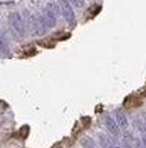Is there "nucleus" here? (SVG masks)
<instances>
[{"label":"nucleus","instance_id":"1","mask_svg":"<svg viewBox=\"0 0 146 148\" xmlns=\"http://www.w3.org/2000/svg\"><path fill=\"white\" fill-rule=\"evenodd\" d=\"M25 14V21L26 24H28V28H29V31L32 33L33 36H41V35H44L45 33V29H47V26L44 25V22H43V19H41V15H33V14L28 13V11H24Z\"/></svg>","mask_w":146,"mask_h":148},{"label":"nucleus","instance_id":"2","mask_svg":"<svg viewBox=\"0 0 146 148\" xmlns=\"http://www.w3.org/2000/svg\"><path fill=\"white\" fill-rule=\"evenodd\" d=\"M8 22H10V25L13 28V31L17 33L18 36H24V35H25V31H26L25 21H24L22 15H21L18 11L10 13V15H8Z\"/></svg>","mask_w":146,"mask_h":148},{"label":"nucleus","instance_id":"3","mask_svg":"<svg viewBox=\"0 0 146 148\" xmlns=\"http://www.w3.org/2000/svg\"><path fill=\"white\" fill-rule=\"evenodd\" d=\"M59 6H61V11H62V15H64L65 21L68 22V25L75 26L76 25V15H75V11H73V6L70 4L69 0H58Z\"/></svg>","mask_w":146,"mask_h":148},{"label":"nucleus","instance_id":"4","mask_svg":"<svg viewBox=\"0 0 146 148\" xmlns=\"http://www.w3.org/2000/svg\"><path fill=\"white\" fill-rule=\"evenodd\" d=\"M105 126L110 134L113 137H119L120 136V126L117 125L116 119H113L110 115H106L105 116Z\"/></svg>","mask_w":146,"mask_h":148},{"label":"nucleus","instance_id":"5","mask_svg":"<svg viewBox=\"0 0 146 148\" xmlns=\"http://www.w3.org/2000/svg\"><path fill=\"white\" fill-rule=\"evenodd\" d=\"M41 19H43V22H44V25L47 28H54V26L57 25V17L51 13L47 7H44V10H43Z\"/></svg>","mask_w":146,"mask_h":148},{"label":"nucleus","instance_id":"6","mask_svg":"<svg viewBox=\"0 0 146 148\" xmlns=\"http://www.w3.org/2000/svg\"><path fill=\"white\" fill-rule=\"evenodd\" d=\"M114 119H116L117 125L120 126V129L126 130L128 127V119H127V116L123 114V111H120V110L114 111Z\"/></svg>","mask_w":146,"mask_h":148},{"label":"nucleus","instance_id":"7","mask_svg":"<svg viewBox=\"0 0 146 148\" xmlns=\"http://www.w3.org/2000/svg\"><path fill=\"white\" fill-rule=\"evenodd\" d=\"M7 53H8V39L4 32H0V54L4 56Z\"/></svg>","mask_w":146,"mask_h":148},{"label":"nucleus","instance_id":"8","mask_svg":"<svg viewBox=\"0 0 146 148\" xmlns=\"http://www.w3.org/2000/svg\"><path fill=\"white\" fill-rule=\"evenodd\" d=\"M45 7H47L51 13L55 15V17H59V15L62 14V11H61V6H59V3H58V1H48Z\"/></svg>","mask_w":146,"mask_h":148},{"label":"nucleus","instance_id":"9","mask_svg":"<svg viewBox=\"0 0 146 148\" xmlns=\"http://www.w3.org/2000/svg\"><path fill=\"white\" fill-rule=\"evenodd\" d=\"M81 147L83 148H98L95 141L91 137H83L81 138Z\"/></svg>","mask_w":146,"mask_h":148},{"label":"nucleus","instance_id":"10","mask_svg":"<svg viewBox=\"0 0 146 148\" xmlns=\"http://www.w3.org/2000/svg\"><path fill=\"white\" fill-rule=\"evenodd\" d=\"M70 4L75 7H79V8H81V7H84V3H86V0H69Z\"/></svg>","mask_w":146,"mask_h":148},{"label":"nucleus","instance_id":"11","mask_svg":"<svg viewBox=\"0 0 146 148\" xmlns=\"http://www.w3.org/2000/svg\"><path fill=\"white\" fill-rule=\"evenodd\" d=\"M141 143H142V147L146 148V133H142V137H141Z\"/></svg>","mask_w":146,"mask_h":148}]
</instances>
